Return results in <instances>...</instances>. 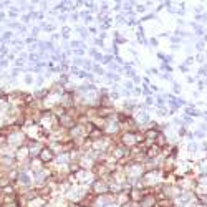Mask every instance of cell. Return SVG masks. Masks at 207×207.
Here are the masks:
<instances>
[{"mask_svg":"<svg viewBox=\"0 0 207 207\" xmlns=\"http://www.w3.org/2000/svg\"><path fill=\"white\" fill-rule=\"evenodd\" d=\"M141 207H156V197L153 194H147L146 197L141 199Z\"/></svg>","mask_w":207,"mask_h":207,"instance_id":"cell-2","label":"cell"},{"mask_svg":"<svg viewBox=\"0 0 207 207\" xmlns=\"http://www.w3.org/2000/svg\"><path fill=\"white\" fill-rule=\"evenodd\" d=\"M3 18H5V14H2V12H0V20H3Z\"/></svg>","mask_w":207,"mask_h":207,"instance_id":"cell-5","label":"cell"},{"mask_svg":"<svg viewBox=\"0 0 207 207\" xmlns=\"http://www.w3.org/2000/svg\"><path fill=\"white\" fill-rule=\"evenodd\" d=\"M32 81H33V78H32L30 75H28V76H25V83H27V85H32Z\"/></svg>","mask_w":207,"mask_h":207,"instance_id":"cell-4","label":"cell"},{"mask_svg":"<svg viewBox=\"0 0 207 207\" xmlns=\"http://www.w3.org/2000/svg\"><path fill=\"white\" fill-rule=\"evenodd\" d=\"M18 181H20L23 186H30V184H32V177H30V174H27V172L18 174Z\"/></svg>","mask_w":207,"mask_h":207,"instance_id":"cell-3","label":"cell"},{"mask_svg":"<svg viewBox=\"0 0 207 207\" xmlns=\"http://www.w3.org/2000/svg\"><path fill=\"white\" fill-rule=\"evenodd\" d=\"M38 157H40V162L47 164V162H50V161L53 159V151H52V149H48V147H45V149H41V151H40Z\"/></svg>","mask_w":207,"mask_h":207,"instance_id":"cell-1","label":"cell"}]
</instances>
